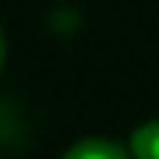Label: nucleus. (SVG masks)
<instances>
[{
    "label": "nucleus",
    "mask_w": 159,
    "mask_h": 159,
    "mask_svg": "<svg viewBox=\"0 0 159 159\" xmlns=\"http://www.w3.org/2000/svg\"><path fill=\"white\" fill-rule=\"evenodd\" d=\"M60 159H131V148L110 142V138H81Z\"/></svg>",
    "instance_id": "obj_1"
},
{
    "label": "nucleus",
    "mask_w": 159,
    "mask_h": 159,
    "mask_svg": "<svg viewBox=\"0 0 159 159\" xmlns=\"http://www.w3.org/2000/svg\"><path fill=\"white\" fill-rule=\"evenodd\" d=\"M127 148H131V159H159V120L134 127Z\"/></svg>",
    "instance_id": "obj_2"
},
{
    "label": "nucleus",
    "mask_w": 159,
    "mask_h": 159,
    "mask_svg": "<svg viewBox=\"0 0 159 159\" xmlns=\"http://www.w3.org/2000/svg\"><path fill=\"white\" fill-rule=\"evenodd\" d=\"M0 67H4V35H0Z\"/></svg>",
    "instance_id": "obj_3"
}]
</instances>
